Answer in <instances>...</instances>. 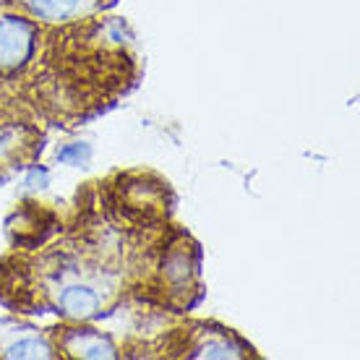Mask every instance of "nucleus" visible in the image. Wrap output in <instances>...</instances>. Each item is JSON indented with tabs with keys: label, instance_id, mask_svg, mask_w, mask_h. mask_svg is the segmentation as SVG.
Wrapping results in <instances>:
<instances>
[{
	"label": "nucleus",
	"instance_id": "nucleus-2",
	"mask_svg": "<svg viewBox=\"0 0 360 360\" xmlns=\"http://www.w3.org/2000/svg\"><path fill=\"white\" fill-rule=\"evenodd\" d=\"M102 311V295L94 285L86 282H76V285H65L63 292H58V314L86 321Z\"/></svg>",
	"mask_w": 360,
	"mask_h": 360
},
{
	"label": "nucleus",
	"instance_id": "nucleus-1",
	"mask_svg": "<svg viewBox=\"0 0 360 360\" xmlns=\"http://www.w3.org/2000/svg\"><path fill=\"white\" fill-rule=\"evenodd\" d=\"M34 47V32L24 18L0 21V68H16L29 60Z\"/></svg>",
	"mask_w": 360,
	"mask_h": 360
},
{
	"label": "nucleus",
	"instance_id": "nucleus-3",
	"mask_svg": "<svg viewBox=\"0 0 360 360\" xmlns=\"http://www.w3.org/2000/svg\"><path fill=\"white\" fill-rule=\"evenodd\" d=\"M32 13L45 21H63L82 11L84 0H27Z\"/></svg>",
	"mask_w": 360,
	"mask_h": 360
},
{
	"label": "nucleus",
	"instance_id": "nucleus-5",
	"mask_svg": "<svg viewBox=\"0 0 360 360\" xmlns=\"http://www.w3.org/2000/svg\"><path fill=\"white\" fill-rule=\"evenodd\" d=\"M50 355H53V347L39 340H24L6 350V358H50Z\"/></svg>",
	"mask_w": 360,
	"mask_h": 360
},
{
	"label": "nucleus",
	"instance_id": "nucleus-4",
	"mask_svg": "<svg viewBox=\"0 0 360 360\" xmlns=\"http://www.w3.org/2000/svg\"><path fill=\"white\" fill-rule=\"evenodd\" d=\"M73 352H79V355H84V358H112V355H115V347H112L105 337H97V334H82V337H76Z\"/></svg>",
	"mask_w": 360,
	"mask_h": 360
}]
</instances>
